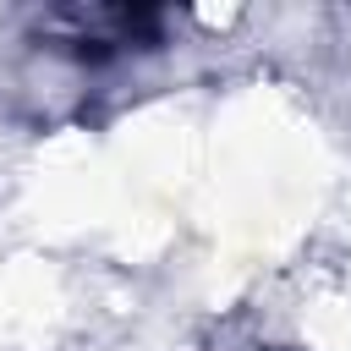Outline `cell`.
I'll return each mask as SVG.
<instances>
[{
  "label": "cell",
  "instance_id": "obj_1",
  "mask_svg": "<svg viewBox=\"0 0 351 351\" xmlns=\"http://www.w3.org/2000/svg\"><path fill=\"white\" fill-rule=\"evenodd\" d=\"M55 38L71 44L77 55H121V49H143L159 38V16L154 11H126V5H88V11H60Z\"/></svg>",
  "mask_w": 351,
  "mask_h": 351
}]
</instances>
